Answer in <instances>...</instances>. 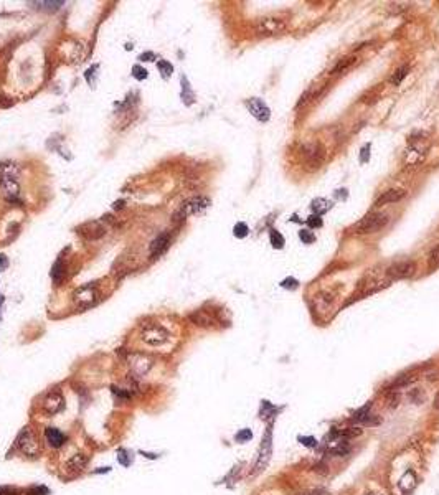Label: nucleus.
<instances>
[{"label": "nucleus", "mask_w": 439, "mask_h": 495, "mask_svg": "<svg viewBox=\"0 0 439 495\" xmlns=\"http://www.w3.org/2000/svg\"><path fill=\"white\" fill-rule=\"evenodd\" d=\"M141 340L149 347H162L170 340V333L159 324H147L142 325Z\"/></svg>", "instance_id": "423d86ee"}, {"label": "nucleus", "mask_w": 439, "mask_h": 495, "mask_svg": "<svg viewBox=\"0 0 439 495\" xmlns=\"http://www.w3.org/2000/svg\"><path fill=\"white\" fill-rule=\"evenodd\" d=\"M0 188L3 195L10 200H17L20 195V185L17 180V170L14 165H2L0 167Z\"/></svg>", "instance_id": "39448f33"}, {"label": "nucleus", "mask_w": 439, "mask_h": 495, "mask_svg": "<svg viewBox=\"0 0 439 495\" xmlns=\"http://www.w3.org/2000/svg\"><path fill=\"white\" fill-rule=\"evenodd\" d=\"M299 152H301L302 162L309 172L319 170L325 162V157H327L325 147L320 144V142H307V144H302Z\"/></svg>", "instance_id": "f03ea898"}, {"label": "nucleus", "mask_w": 439, "mask_h": 495, "mask_svg": "<svg viewBox=\"0 0 439 495\" xmlns=\"http://www.w3.org/2000/svg\"><path fill=\"white\" fill-rule=\"evenodd\" d=\"M306 225L309 227V229H317V228H322V225H324V221H322V216H317V215H311V216H307V220H306Z\"/></svg>", "instance_id": "72a5a7b5"}, {"label": "nucleus", "mask_w": 439, "mask_h": 495, "mask_svg": "<svg viewBox=\"0 0 439 495\" xmlns=\"http://www.w3.org/2000/svg\"><path fill=\"white\" fill-rule=\"evenodd\" d=\"M45 439H46V442H48L50 447H53V449H58V447H62L64 444L66 437H64V434L60 431V429L46 428L45 429Z\"/></svg>", "instance_id": "6ab92c4d"}, {"label": "nucleus", "mask_w": 439, "mask_h": 495, "mask_svg": "<svg viewBox=\"0 0 439 495\" xmlns=\"http://www.w3.org/2000/svg\"><path fill=\"white\" fill-rule=\"evenodd\" d=\"M433 406H434V410H438V411H439V393L436 394V398H434V403H433Z\"/></svg>", "instance_id": "a18cd8bd"}, {"label": "nucleus", "mask_w": 439, "mask_h": 495, "mask_svg": "<svg viewBox=\"0 0 439 495\" xmlns=\"http://www.w3.org/2000/svg\"><path fill=\"white\" fill-rule=\"evenodd\" d=\"M64 408V396L60 390H50L42 399V411L48 416L58 414Z\"/></svg>", "instance_id": "9d476101"}, {"label": "nucleus", "mask_w": 439, "mask_h": 495, "mask_svg": "<svg viewBox=\"0 0 439 495\" xmlns=\"http://www.w3.org/2000/svg\"><path fill=\"white\" fill-rule=\"evenodd\" d=\"M388 223H390V215L386 213V211L375 210V211L367 213L363 218H360L357 223L352 227V231H354L355 234L363 236V234H372V233L381 231V229H383Z\"/></svg>", "instance_id": "f257e3e1"}, {"label": "nucleus", "mask_w": 439, "mask_h": 495, "mask_svg": "<svg viewBox=\"0 0 439 495\" xmlns=\"http://www.w3.org/2000/svg\"><path fill=\"white\" fill-rule=\"evenodd\" d=\"M438 35H439V25H438Z\"/></svg>", "instance_id": "09e8293b"}, {"label": "nucleus", "mask_w": 439, "mask_h": 495, "mask_svg": "<svg viewBox=\"0 0 439 495\" xmlns=\"http://www.w3.org/2000/svg\"><path fill=\"white\" fill-rule=\"evenodd\" d=\"M96 299H98V292H96V288H94L93 284L81 286V288L75 292V302L80 307H83V309L93 306V304L96 302Z\"/></svg>", "instance_id": "4468645a"}, {"label": "nucleus", "mask_w": 439, "mask_h": 495, "mask_svg": "<svg viewBox=\"0 0 439 495\" xmlns=\"http://www.w3.org/2000/svg\"><path fill=\"white\" fill-rule=\"evenodd\" d=\"M370 149H372V144H365L362 149H360V155H358L360 164H367L368 160H370Z\"/></svg>", "instance_id": "58836bf2"}, {"label": "nucleus", "mask_w": 439, "mask_h": 495, "mask_svg": "<svg viewBox=\"0 0 439 495\" xmlns=\"http://www.w3.org/2000/svg\"><path fill=\"white\" fill-rule=\"evenodd\" d=\"M210 203L211 202H210V198H208V197H195V198L187 200L184 205L180 206V210L175 213V218L185 220L187 216H190V215L202 213V211H205L207 208L210 206Z\"/></svg>", "instance_id": "1a4fd4ad"}, {"label": "nucleus", "mask_w": 439, "mask_h": 495, "mask_svg": "<svg viewBox=\"0 0 439 495\" xmlns=\"http://www.w3.org/2000/svg\"><path fill=\"white\" fill-rule=\"evenodd\" d=\"M152 360H146V357L139 355L132 360V371L136 373V376H144L147 375V371L152 368Z\"/></svg>", "instance_id": "412c9836"}, {"label": "nucleus", "mask_w": 439, "mask_h": 495, "mask_svg": "<svg viewBox=\"0 0 439 495\" xmlns=\"http://www.w3.org/2000/svg\"><path fill=\"white\" fill-rule=\"evenodd\" d=\"M2 304H3V297L0 296V307H2Z\"/></svg>", "instance_id": "de8ad7c7"}, {"label": "nucleus", "mask_w": 439, "mask_h": 495, "mask_svg": "<svg viewBox=\"0 0 439 495\" xmlns=\"http://www.w3.org/2000/svg\"><path fill=\"white\" fill-rule=\"evenodd\" d=\"M297 441L301 442L304 447H307V449H315V447L319 446V441H317L314 436H299Z\"/></svg>", "instance_id": "2f4dec72"}, {"label": "nucleus", "mask_w": 439, "mask_h": 495, "mask_svg": "<svg viewBox=\"0 0 439 495\" xmlns=\"http://www.w3.org/2000/svg\"><path fill=\"white\" fill-rule=\"evenodd\" d=\"M380 421L381 419L376 414H372V405H365L352 416V423L358 424V426H378Z\"/></svg>", "instance_id": "ddd939ff"}, {"label": "nucleus", "mask_w": 439, "mask_h": 495, "mask_svg": "<svg viewBox=\"0 0 439 495\" xmlns=\"http://www.w3.org/2000/svg\"><path fill=\"white\" fill-rule=\"evenodd\" d=\"M281 411V408L279 406H274L271 401H266V399H263L261 401V410H259V416H261V419H264V421H268V419H272V418H276V414Z\"/></svg>", "instance_id": "b1692460"}, {"label": "nucleus", "mask_w": 439, "mask_h": 495, "mask_svg": "<svg viewBox=\"0 0 439 495\" xmlns=\"http://www.w3.org/2000/svg\"><path fill=\"white\" fill-rule=\"evenodd\" d=\"M15 447L20 451L23 455L30 459H37L40 455V446H38V439L32 431V428L27 426L19 433L15 439Z\"/></svg>", "instance_id": "20e7f679"}, {"label": "nucleus", "mask_w": 439, "mask_h": 495, "mask_svg": "<svg viewBox=\"0 0 439 495\" xmlns=\"http://www.w3.org/2000/svg\"><path fill=\"white\" fill-rule=\"evenodd\" d=\"M8 266V259L5 254H0V271H5Z\"/></svg>", "instance_id": "37998d69"}, {"label": "nucleus", "mask_w": 439, "mask_h": 495, "mask_svg": "<svg viewBox=\"0 0 439 495\" xmlns=\"http://www.w3.org/2000/svg\"><path fill=\"white\" fill-rule=\"evenodd\" d=\"M279 286H281V288H284V289L294 290V289H297V288H299V281L295 279V277L289 276V277H286V279H282V281L279 282Z\"/></svg>", "instance_id": "e433bc0d"}, {"label": "nucleus", "mask_w": 439, "mask_h": 495, "mask_svg": "<svg viewBox=\"0 0 439 495\" xmlns=\"http://www.w3.org/2000/svg\"><path fill=\"white\" fill-rule=\"evenodd\" d=\"M0 495H20V490L15 487H0Z\"/></svg>", "instance_id": "a19ab883"}, {"label": "nucleus", "mask_w": 439, "mask_h": 495, "mask_svg": "<svg viewBox=\"0 0 439 495\" xmlns=\"http://www.w3.org/2000/svg\"><path fill=\"white\" fill-rule=\"evenodd\" d=\"M253 439V433H251V429H241V431H238L236 434H234V441L236 442H248V441H251Z\"/></svg>", "instance_id": "f704fd0d"}, {"label": "nucleus", "mask_w": 439, "mask_h": 495, "mask_svg": "<svg viewBox=\"0 0 439 495\" xmlns=\"http://www.w3.org/2000/svg\"><path fill=\"white\" fill-rule=\"evenodd\" d=\"M50 276H51V281L55 282L56 286L62 282L63 279V276H64V264L62 261H56L53 264V268H51V272H50Z\"/></svg>", "instance_id": "bb28decb"}, {"label": "nucleus", "mask_w": 439, "mask_h": 495, "mask_svg": "<svg viewBox=\"0 0 439 495\" xmlns=\"http://www.w3.org/2000/svg\"><path fill=\"white\" fill-rule=\"evenodd\" d=\"M180 84H182V93H180L182 101H184L185 106H192V104L195 103V93H193L192 86H190L188 80H187V76L182 75V78H180Z\"/></svg>", "instance_id": "5701e85b"}, {"label": "nucleus", "mask_w": 439, "mask_h": 495, "mask_svg": "<svg viewBox=\"0 0 439 495\" xmlns=\"http://www.w3.org/2000/svg\"><path fill=\"white\" fill-rule=\"evenodd\" d=\"M334 292H330V290H319V292L314 296V307H315V310H324V309H329L330 306L334 304Z\"/></svg>", "instance_id": "aec40b11"}, {"label": "nucleus", "mask_w": 439, "mask_h": 495, "mask_svg": "<svg viewBox=\"0 0 439 495\" xmlns=\"http://www.w3.org/2000/svg\"><path fill=\"white\" fill-rule=\"evenodd\" d=\"M132 76L136 78L137 81H144L147 76H149V71L146 68H142L141 64H134L132 66Z\"/></svg>", "instance_id": "c9c22d12"}, {"label": "nucleus", "mask_w": 439, "mask_h": 495, "mask_svg": "<svg viewBox=\"0 0 439 495\" xmlns=\"http://www.w3.org/2000/svg\"><path fill=\"white\" fill-rule=\"evenodd\" d=\"M271 455H272V424H269V426L266 428V433H264L263 442H261L258 461H256V466H254L253 472L264 471V469L268 467L269 461H271Z\"/></svg>", "instance_id": "0eeeda50"}, {"label": "nucleus", "mask_w": 439, "mask_h": 495, "mask_svg": "<svg viewBox=\"0 0 439 495\" xmlns=\"http://www.w3.org/2000/svg\"><path fill=\"white\" fill-rule=\"evenodd\" d=\"M360 62V58L357 55H347V56H342L340 60H337V63L334 64L332 69H330V73L329 75L330 76H340V75H345L347 71H350L352 68L355 66Z\"/></svg>", "instance_id": "dca6fc26"}, {"label": "nucleus", "mask_w": 439, "mask_h": 495, "mask_svg": "<svg viewBox=\"0 0 439 495\" xmlns=\"http://www.w3.org/2000/svg\"><path fill=\"white\" fill-rule=\"evenodd\" d=\"M170 246V233L164 231L160 233L154 241L150 243V256L152 258H159L160 254H164L165 251Z\"/></svg>", "instance_id": "a211bd4d"}, {"label": "nucleus", "mask_w": 439, "mask_h": 495, "mask_svg": "<svg viewBox=\"0 0 439 495\" xmlns=\"http://www.w3.org/2000/svg\"><path fill=\"white\" fill-rule=\"evenodd\" d=\"M416 271V263L411 259H403V261H397L391 266L386 268L385 276H388L390 281H397V279H406L411 277Z\"/></svg>", "instance_id": "6e6552de"}, {"label": "nucleus", "mask_w": 439, "mask_h": 495, "mask_svg": "<svg viewBox=\"0 0 439 495\" xmlns=\"http://www.w3.org/2000/svg\"><path fill=\"white\" fill-rule=\"evenodd\" d=\"M288 23L289 20L282 15H269V17H263L256 21L254 30L256 33L261 35V37H277V35L284 33L288 30Z\"/></svg>", "instance_id": "7ed1b4c3"}, {"label": "nucleus", "mask_w": 439, "mask_h": 495, "mask_svg": "<svg viewBox=\"0 0 439 495\" xmlns=\"http://www.w3.org/2000/svg\"><path fill=\"white\" fill-rule=\"evenodd\" d=\"M332 206H334V202H330L327 198H315V200H312V203H311V210L314 211V215L317 216L329 213V211L332 210Z\"/></svg>", "instance_id": "4be33fe9"}, {"label": "nucleus", "mask_w": 439, "mask_h": 495, "mask_svg": "<svg viewBox=\"0 0 439 495\" xmlns=\"http://www.w3.org/2000/svg\"><path fill=\"white\" fill-rule=\"evenodd\" d=\"M154 60H155V55L152 53V51H146V53L139 55V62H154Z\"/></svg>", "instance_id": "79ce46f5"}, {"label": "nucleus", "mask_w": 439, "mask_h": 495, "mask_svg": "<svg viewBox=\"0 0 439 495\" xmlns=\"http://www.w3.org/2000/svg\"><path fill=\"white\" fill-rule=\"evenodd\" d=\"M245 106L248 107L250 114L253 116L256 121H259V123H268V121L271 119V109H269V106L261 98L246 99Z\"/></svg>", "instance_id": "f8f14e48"}, {"label": "nucleus", "mask_w": 439, "mask_h": 495, "mask_svg": "<svg viewBox=\"0 0 439 495\" xmlns=\"http://www.w3.org/2000/svg\"><path fill=\"white\" fill-rule=\"evenodd\" d=\"M406 195H408V192L405 188H390L375 200V206L381 208L385 205H391V203H398V202H401Z\"/></svg>", "instance_id": "2eb2a0df"}, {"label": "nucleus", "mask_w": 439, "mask_h": 495, "mask_svg": "<svg viewBox=\"0 0 439 495\" xmlns=\"http://www.w3.org/2000/svg\"><path fill=\"white\" fill-rule=\"evenodd\" d=\"M365 495H383V494H381V492H367Z\"/></svg>", "instance_id": "49530a36"}, {"label": "nucleus", "mask_w": 439, "mask_h": 495, "mask_svg": "<svg viewBox=\"0 0 439 495\" xmlns=\"http://www.w3.org/2000/svg\"><path fill=\"white\" fill-rule=\"evenodd\" d=\"M89 462V457L84 453H76L75 455L68 459V462L64 464V471L68 474H81L83 471L86 469Z\"/></svg>", "instance_id": "f3484780"}, {"label": "nucleus", "mask_w": 439, "mask_h": 495, "mask_svg": "<svg viewBox=\"0 0 439 495\" xmlns=\"http://www.w3.org/2000/svg\"><path fill=\"white\" fill-rule=\"evenodd\" d=\"M50 490L45 487V485H33V487L27 489L25 495H48Z\"/></svg>", "instance_id": "4c0bfd02"}, {"label": "nucleus", "mask_w": 439, "mask_h": 495, "mask_svg": "<svg viewBox=\"0 0 439 495\" xmlns=\"http://www.w3.org/2000/svg\"><path fill=\"white\" fill-rule=\"evenodd\" d=\"M337 197L340 198V200H345L347 197H349V193H347V190H337Z\"/></svg>", "instance_id": "c03bdc74"}, {"label": "nucleus", "mask_w": 439, "mask_h": 495, "mask_svg": "<svg viewBox=\"0 0 439 495\" xmlns=\"http://www.w3.org/2000/svg\"><path fill=\"white\" fill-rule=\"evenodd\" d=\"M269 243H271V246L274 248V249H282L286 245V240H284V236L281 234V231H277V229L272 228L271 231H269Z\"/></svg>", "instance_id": "a878e982"}, {"label": "nucleus", "mask_w": 439, "mask_h": 495, "mask_svg": "<svg viewBox=\"0 0 439 495\" xmlns=\"http://www.w3.org/2000/svg\"><path fill=\"white\" fill-rule=\"evenodd\" d=\"M408 75H410V64H401V66H399L397 71L393 73V76H391V80H390L391 84H393V86H399Z\"/></svg>", "instance_id": "393cba45"}, {"label": "nucleus", "mask_w": 439, "mask_h": 495, "mask_svg": "<svg viewBox=\"0 0 439 495\" xmlns=\"http://www.w3.org/2000/svg\"><path fill=\"white\" fill-rule=\"evenodd\" d=\"M233 234H234V238H238V240H245L248 234H250V227H248L245 221H238V223L233 227Z\"/></svg>", "instance_id": "c85d7f7f"}, {"label": "nucleus", "mask_w": 439, "mask_h": 495, "mask_svg": "<svg viewBox=\"0 0 439 495\" xmlns=\"http://www.w3.org/2000/svg\"><path fill=\"white\" fill-rule=\"evenodd\" d=\"M426 155H428V150L424 147H419L418 144H410L403 152V165L408 170L416 168L424 162Z\"/></svg>", "instance_id": "9b49d317"}, {"label": "nucleus", "mask_w": 439, "mask_h": 495, "mask_svg": "<svg viewBox=\"0 0 439 495\" xmlns=\"http://www.w3.org/2000/svg\"><path fill=\"white\" fill-rule=\"evenodd\" d=\"M37 5H43L46 10H58L64 5V2H37Z\"/></svg>", "instance_id": "ea45409f"}, {"label": "nucleus", "mask_w": 439, "mask_h": 495, "mask_svg": "<svg viewBox=\"0 0 439 495\" xmlns=\"http://www.w3.org/2000/svg\"><path fill=\"white\" fill-rule=\"evenodd\" d=\"M157 68H159V71H160V75H162L164 80H168V78L172 76L173 66H172V63H170V62H165V60H159V62H157Z\"/></svg>", "instance_id": "c756f323"}, {"label": "nucleus", "mask_w": 439, "mask_h": 495, "mask_svg": "<svg viewBox=\"0 0 439 495\" xmlns=\"http://www.w3.org/2000/svg\"><path fill=\"white\" fill-rule=\"evenodd\" d=\"M299 240H301L304 245H312V243H315L317 238L311 229H301V231H299Z\"/></svg>", "instance_id": "473e14b6"}, {"label": "nucleus", "mask_w": 439, "mask_h": 495, "mask_svg": "<svg viewBox=\"0 0 439 495\" xmlns=\"http://www.w3.org/2000/svg\"><path fill=\"white\" fill-rule=\"evenodd\" d=\"M190 320H192L195 325H203V327H208V325L211 324V319L203 310H197L195 314H192L190 315Z\"/></svg>", "instance_id": "cd10ccee"}, {"label": "nucleus", "mask_w": 439, "mask_h": 495, "mask_svg": "<svg viewBox=\"0 0 439 495\" xmlns=\"http://www.w3.org/2000/svg\"><path fill=\"white\" fill-rule=\"evenodd\" d=\"M428 266H429V269L439 268V245H436L431 251H429V254H428Z\"/></svg>", "instance_id": "7c9ffc66"}]
</instances>
